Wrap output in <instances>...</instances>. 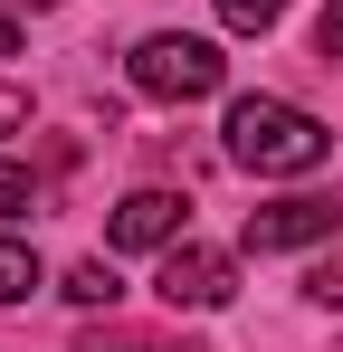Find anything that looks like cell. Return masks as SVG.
<instances>
[{
  "label": "cell",
  "mask_w": 343,
  "mask_h": 352,
  "mask_svg": "<svg viewBox=\"0 0 343 352\" xmlns=\"http://www.w3.org/2000/svg\"><path fill=\"white\" fill-rule=\"evenodd\" d=\"M324 153H334V124H315L286 96H238L229 105V162H248V172H315Z\"/></svg>",
  "instance_id": "1"
},
{
  "label": "cell",
  "mask_w": 343,
  "mask_h": 352,
  "mask_svg": "<svg viewBox=\"0 0 343 352\" xmlns=\"http://www.w3.org/2000/svg\"><path fill=\"white\" fill-rule=\"evenodd\" d=\"M220 76H229V58L210 38H191V29H163V38L134 48V86H143L153 105H191V96H210Z\"/></svg>",
  "instance_id": "2"
},
{
  "label": "cell",
  "mask_w": 343,
  "mask_h": 352,
  "mask_svg": "<svg viewBox=\"0 0 343 352\" xmlns=\"http://www.w3.org/2000/svg\"><path fill=\"white\" fill-rule=\"evenodd\" d=\"M153 286H163V305H172V314H181V305H191V314H210V305H229V295H238V267H229L220 248H181V238H172Z\"/></svg>",
  "instance_id": "3"
},
{
  "label": "cell",
  "mask_w": 343,
  "mask_h": 352,
  "mask_svg": "<svg viewBox=\"0 0 343 352\" xmlns=\"http://www.w3.org/2000/svg\"><path fill=\"white\" fill-rule=\"evenodd\" d=\"M334 200H315V190H295V200H267V210H248V248L267 257V248H315V238H334Z\"/></svg>",
  "instance_id": "4"
},
{
  "label": "cell",
  "mask_w": 343,
  "mask_h": 352,
  "mask_svg": "<svg viewBox=\"0 0 343 352\" xmlns=\"http://www.w3.org/2000/svg\"><path fill=\"white\" fill-rule=\"evenodd\" d=\"M181 219H191V210H181V190H134V200L114 210V248H172Z\"/></svg>",
  "instance_id": "5"
},
{
  "label": "cell",
  "mask_w": 343,
  "mask_h": 352,
  "mask_svg": "<svg viewBox=\"0 0 343 352\" xmlns=\"http://www.w3.org/2000/svg\"><path fill=\"white\" fill-rule=\"evenodd\" d=\"M19 295H39V248L29 238H0V305H19Z\"/></svg>",
  "instance_id": "6"
},
{
  "label": "cell",
  "mask_w": 343,
  "mask_h": 352,
  "mask_svg": "<svg viewBox=\"0 0 343 352\" xmlns=\"http://www.w3.org/2000/svg\"><path fill=\"white\" fill-rule=\"evenodd\" d=\"M114 295H124V286H114V267H105V257L67 267V305H114Z\"/></svg>",
  "instance_id": "7"
},
{
  "label": "cell",
  "mask_w": 343,
  "mask_h": 352,
  "mask_svg": "<svg viewBox=\"0 0 343 352\" xmlns=\"http://www.w3.org/2000/svg\"><path fill=\"white\" fill-rule=\"evenodd\" d=\"M220 19L238 29V38H258V29H277V19H286V0H220Z\"/></svg>",
  "instance_id": "8"
},
{
  "label": "cell",
  "mask_w": 343,
  "mask_h": 352,
  "mask_svg": "<svg viewBox=\"0 0 343 352\" xmlns=\"http://www.w3.org/2000/svg\"><path fill=\"white\" fill-rule=\"evenodd\" d=\"M86 352H200V343H163V333H96Z\"/></svg>",
  "instance_id": "9"
},
{
  "label": "cell",
  "mask_w": 343,
  "mask_h": 352,
  "mask_svg": "<svg viewBox=\"0 0 343 352\" xmlns=\"http://www.w3.org/2000/svg\"><path fill=\"white\" fill-rule=\"evenodd\" d=\"M29 200H39V190H29V172H19V162H0V219H19Z\"/></svg>",
  "instance_id": "10"
},
{
  "label": "cell",
  "mask_w": 343,
  "mask_h": 352,
  "mask_svg": "<svg viewBox=\"0 0 343 352\" xmlns=\"http://www.w3.org/2000/svg\"><path fill=\"white\" fill-rule=\"evenodd\" d=\"M305 286H315V305H343V257H324V267H315Z\"/></svg>",
  "instance_id": "11"
},
{
  "label": "cell",
  "mask_w": 343,
  "mask_h": 352,
  "mask_svg": "<svg viewBox=\"0 0 343 352\" xmlns=\"http://www.w3.org/2000/svg\"><path fill=\"white\" fill-rule=\"evenodd\" d=\"M29 124V86H0V133H19Z\"/></svg>",
  "instance_id": "12"
},
{
  "label": "cell",
  "mask_w": 343,
  "mask_h": 352,
  "mask_svg": "<svg viewBox=\"0 0 343 352\" xmlns=\"http://www.w3.org/2000/svg\"><path fill=\"white\" fill-rule=\"evenodd\" d=\"M315 38H324V58H343V0L324 10V29H315Z\"/></svg>",
  "instance_id": "13"
},
{
  "label": "cell",
  "mask_w": 343,
  "mask_h": 352,
  "mask_svg": "<svg viewBox=\"0 0 343 352\" xmlns=\"http://www.w3.org/2000/svg\"><path fill=\"white\" fill-rule=\"evenodd\" d=\"M10 48H19V19H10V10H0V58H10Z\"/></svg>",
  "instance_id": "14"
},
{
  "label": "cell",
  "mask_w": 343,
  "mask_h": 352,
  "mask_svg": "<svg viewBox=\"0 0 343 352\" xmlns=\"http://www.w3.org/2000/svg\"><path fill=\"white\" fill-rule=\"evenodd\" d=\"M19 10H57V0H19Z\"/></svg>",
  "instance_id": "15"
}]
</instances>
